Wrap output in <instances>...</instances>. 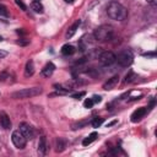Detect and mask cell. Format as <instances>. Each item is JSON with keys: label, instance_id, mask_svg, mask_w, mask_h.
<instances>
[{"label": "cell", "instance_id": "2e32d148", "mask_svg": "<svg viewBox=\"0 0 157 157\" xmlns=\"http://www.w3.org/2000/svg\"><path fill=\"white\" fill-rule=\"evenodd\" d=\"M80 25H81V21H80V20H77L75 23H74V25L70 27L69 31L66 32V38H68V39H69V38H71V37L76 33V31L79 30V26H80Z\"/></svg>", "mask_w": 157, "mask_h": 157}, {"label": "cell", "instance_id": "d4e9b609", "mask_svg": "<svg viewBox=\"0 0 157 157\" xmlns=\"http://www.w3.org/2000/svg\"><path fill=\"white\" fill-rule=\"evenodd\" d=\"M92 101H93V103H101V102H102V97L95 95L93 97H92Z\"/></svg>", "mask_w": 157, "mask_h": 157}, {"label": "cell", "instance_id": "7c38bea8", "mask_svg": "<svg viewBox=\"0 0 157 157\" xmlns=\"http://www.w3.org/2000/svg\"><path fill=\"white\" fill-rule=\"evenodd\" d=\"M54 70H55V65L53 63H48V64H45V66L42 69V75L45 77H49L53 75Z\"/></svg>", "mask_w": 157, "mask_h": 157}, {"label": "cell", "instance_id": "8992f818", "mask_svg": "<svg viewBox=\"0 0 157 157\" xmlns=\"http://www.w3.org/2000/svg\"><path fill=\"white\" fill-rule=\"evenodd\" d=\"M11 140H12L14 145L17 147V149H25L26 142H27V139L23 136V134H22L20 130H16V131L12 133Z\"/></svg>", "mask_w": 157, "mask_h": 157}, {"label": "cell", "instance_id": "44dd1931", "mask_svg": "<svg viewBox=\"0 0 157 157\" xmlns=\"http://www.w3.org/2000/svg\"><path fill=\"white\" fill-rule=\"evenodd\" d=\"M0 16L3 17H9V11L5 5H0Z\"/></svg>", "mask_w": 157, "mask_h": 157}, {"label": "cell", "instance_id": "ffe728a7", "mask_svg": "<svg viewBox=\"0 0 157 157\" xmlns=\"http://www.w3.org/2000/svg\"><path fill=\"white\" fill-rule=\"evenodd\" d=\"M103 122H104V119L103 118H101V117H97V118H95L93 119V120H92V126H93V128H99L101 125H102L103 124Z\"/></svg>", "mask_w": 157, "mask_h": 157}, {"label": "cell", "instance_id": "7a4b0ae2", "mask_svg": "<svg viewBox=\"0 0 157 157\" xmlns=\"http://www.w3.org/2000/svg\"><path fill=\"white\" fill-rule=\"evenodd\" d=\"M43 92L42 87H30V88H23L20 91H16L11 95L12 98L16 99H25V98H31V97H36L39 96Z\"/></svg>", "mask_w": 157, "mask_h": 157}, {"label": "cell", "instance_id": "9c48e42d", "mask_svg": "<svg viewBox=\"0 0 157 157\" xmlns=\"http://www.w3.org/2000/svg\"><path fill=\"white\" fill-rule=\"evenodd\" d=\"M146 112H147V110H146V108H145V107L137 108V109L135 110V112L131 114V117H130V118H131V122H133V123L139 122L141 118H144V115L146 114Z\"/></svg>", "mask_w": 157, "mask_h": 157}, {"label": "cell", "instance_id": "4fadbf2b", "mask_svg": "<svg viewBox=\"0 0 157 157\" xmlns=\"http://www.w3.org/2000/svg\"><path fill=\"white\" fill-rule=\"evenodd\" d=\"M34 74V64L32 60H28L26 63V68H25V76H32Z\"/></svg>", "mask_w": 157, "mask_h": 157}, {"label": "cell", "instance_id": "f1b7e54d", "mask_svg": "<svg viewBox=\"0 0 157 157\" xmlns=\"http://www.w3.org/2000/svg\"><path fill=\"white\" fill-rule=\"evenodd\" d=\"M144 57H151V58H155V53H145Z\"/></svg>", "mask_w": 157, "mask_h": 157}, {"label": "cell", "instance_id": "9a60e30c", "mask_svg": "<svg viewBox=\"0 0 157 157\" xmlns=\"http://www.w3.org/2000/svg\"><path fill=\"white\" fill-rule=\"evenodd\" d=\"M55 145H57V152H63L64 150H65V147L68 145L66 140L63 139V137H59V139H57V141H55Z\"/></svg>", "mask_w": 157, "mask_h": 157}, {"label": "cell", "instance_id": "d6a6232c", "mask_svg": "<svg viewBox=\"0 0 157 157\" xmlns=\"http://www.w3.org/2000/svg\"><path fill=\"white\" fill-rule=\"evenodd\" d=\"M0 41H3V37L1 36H0Z\"/></svg>", "mask_w": 157, "mask_h": 157}, {"label": "cell", "instance_id": "f546056e", "mask_svg": "<svg viewBox=\"0 0 157 157\" xmlns=\"http://www.w3.org/2000/svg\"><path fill=\"white\" fill-rule=\"evenodd\" d=\"M6 55H7V53H6V52L0 50V58H4V57H6Z\"/></svg>", "mask_w": 157, "mask_h": 157}, {"label": "cell", "instance_id": "4316f807", "mask_svg": "<svg viewBox=\"0 0 157 157\" xmlns=\"http://www.w3.org/2000/svg\"><path fill=\"white\" fill-rule=\"evenodd\" d=\"M30 43V41L27 39V41H18L17 42V44H20V45H26V44H28Z\"/></svg>", "mask_w": 157, "mask_h": 157}, {"label": "cell", "instance_id": "277c9868", "mask_svg": "<svg viewBox=\"0 0 157 157\" xmlns=\"http://www.w3.org/2000/svg\"><path fill=\"white\" fill-rule=\"evenodd\" d=\"M133 60H134V57H133L131 52H129V50H124L120 54H118V57H115V61H118L119 65L123 68L130 66L133 64Z\"/></svg>", "mask_w": 157, "mask_h": 157}, {"label": "cell", "instance_id": "cb8c5ba5", "mask_svg": "<svg viewBox=\"0 0 157 157\" xmlns=\"http://www.w3.org/2000/svg\"><path fill=\"white\" fill-rule=\"evenodd\" d=\"M86 95V92L85 91H82V92H79V93H75V95H72V98H75V99H79L81 97H84Z\"/></svg>", "mask_w": 157, "mask_h": 157}, {"label": "cell", "instance_id": "5b68a950", "mask_svg": "<svg viewBox=\"0 0 157 157\" xmlns=\"http://www.w3.org/2000/svg\"><path fill=\"white\" fill-rule=\"evenodd\" d=\"M98 59H99V63L102 64V65L109 66V65H112V64L115 63V54L112 53V52L106 50V52H102L99 54Z\"/></svg>", "mask_w": 157, "mask_h": 157}, {"label": "cell", "instance_id": "5bb4252c", "mask_svg": "<svg viewBox=\"0 0 157 157\" xmlns=\"http://www.w3.org/2000/svg\"><path fill=\"white\" fill-rule=\"evenodd\" d=\"M74 53H75V48H74V45H71V44H64L61 47V54L63 55L69 57V55H72Z\"/></svg>", "mask_w": 157, "mask_h": 157}, {"label": "cell", "instance_id": "ba28073f", "mask_svg": "<svg viewBox=\"0 0 157 157\" xmlns=\"http://www.w3.org/2000/svg\"><path fill=\"white\" fill-rule=\"evenodd\" d=\"M0 125H1L4 129H10L11 128V120L4 110H0Z\"/></svg>", "mask_w": 157, "mask_h": 157}, {"label": "cell", "instance_id": "603a6c76", "mask_svg": "<svg viewBox=\"0 0 157 157\" xmlns=\"http://www.w3.org/2000/svg\"><path fill=\"white\" fill-rule=\"evenodd\" d=\"M15 3H16V5H17L18 7H21L23 11H26V10H27V6L23 4V1H22V0H15Z\"/></svg>", "mask_w": 157, "mask_h": 157}, {"label": "cell", "instance_id": "484cf974", "mask_svg": "<svg viewBox=\"0 0 157 157\" xmlns=\"http://www.w3.org/2000/svg\"><path fill=\"white\" fill-rule=\"evenodd\" d=\"M88 122H81V123H77V124H75L74 125V129H80V128H82L84 125H86Z\"/></svg>", "mask_w": 157, "mask_h": 157}, {"label": "cell", "instance_id": "3957f363", "mask_svg": "<svg viewBox=\"0 0 157 157\" xmlns=\"http://www.w3.org/2000/svg\"><path fill=\"white\" fill-rule=\"evenodd\" d=\"M95 39L97 41H108L113 37V27L108 25H102L97 27L93 33Z\"/></svg>", "mask_w": 157, "mask_h": 157}, {"label": "cell", "instance_id": "ac0fdd59", "mask_svg": "<svg viewBox=\"0 0 157 157\" xmlns=\"http://www.w3.org/2000/svg\"><path fill=\"white\" fill-rule=\"evenodd\" d=\"M96 139H97V133H92L88 137H86V139L82 141V145H84V146H88V145H91L92 142H93Z\"/></svg>", "mask_w": 157, "mask_h": 157}, {"label": "cell", "instance_id": "e0dca14e", "mask_svg": "<svg viewBox=\"0 0 157 157\" xmlns=\"http://www.w3.org/2000/svg\"><path fill=\"white\" fill-rule=\"evenodd\" d=\"M31 9H32L34 12H38V14H42L43 12V5L39 1H32Z\"/></svg>", "mask_w": 157, "mask_h": 157}, {"label": "cell", "instance_id": "30bf717a", "mask_svg": "<svg viewBox=\"0 0 157 157\" xmlns=\"http://www.w3.org/2000/svg\"><path fill=\"white\" fill-rule=\"evenodd\" d=\"M118 82H119V76L118 75L108 79V81L103 85V90H112V88H114L118 85Z\"/></svg>", "mask_w": 157, "mask_h": 157}, {"label": "cell", "instance_id": "83f0119b", "mask_svg": "<svg viewBox=\"0 0 157 157\" xmlns=\"http://www.w3.org/2000/svg\"><path fill=\"white\" fill-rule=\"evenodd\" d=\"M146 1L149 3V4H151L152 6H156L157 5V0H146Z\"/></svg>", "mask_w": 157, "mask_h": 157}, {"label": "cell", "instance_id": "836d02e7", "mask_svg": "<svg viewBox=\"0 0 157 157\" xmlns=\"http://www.w3.org/2000/svg\"><path fill=\"white\" fill-rule=\"evenodd\" d=\"M33 1H39V0H33Z\"/></svg>", "mask_w": 157, "mask_h": 157}, {"label": "cell", "instance_id": "8fae6325", "mask_svg": "<svg viewBox=\"0 0 157 157\" xmlns=\"http://www.w3.org/2000/svg\"><path fill=\"white\" fill-rule=\"evenodd\" d=\"M47 152V137L41 136L39 137V142H38V153L41 156H44Z\"/></svg>", "mask_w": 157, "mask_h": 157}, {"label": "cell", "instance_id": "6da1fadb", "mask_svg": "<svg viewBox=\"0 0 157 157\" xmlns=\"http://www.w3.org/2000/svg\"><path fill=\"white\" fill-rule=\"evenodd\" d=\"M107 14L108 16L115 21H123L128 17V10L124 5L118 1H110L107 6Z\"/></svg>", "mask_w": 157, "mask_h": 157}, {"label": "cell", "instance_id": "4dcf8cb0", "mask_svg": "<svg viewBox=\"0 0 157 157\" xmlns=\"http://www.w3.org/2000/svg\"><path fill=\"white\" fill-rule=\"evenodd\" d=\"M114 124H117V120H113V122H110V123H108V124H107V128H109V126H112V125H114Z\"/></svg>", "mask_w": 157, "mask_h": 157}, {"label": "cell", "instance_id": "52a82bcc", "mask_svg": "<svg viewBox=\"0 0 157 157\" xmlns=\"http://www.w3.org/2000/svg\"><path fill=\"white\" fill-rule=\"evenodd\" d=\"M20 131L23 134V136L26 137V139H33V137H34L33 128L30 124H27V123H21L20 124Z\"/></svg>", "mask_w": 157, "mask_h": 157}, {"label": "cell", "instance_id": "d6986e66", "mask_svg": "<svg viewBox=\"0 0 157 157\" xmlns=\"http://www.w3.org/2000/svg\"><path fill=\"white\" fill-rule=\"evenodd\" d=\"M135 79H137L136 74L133 72V71H129V74H126V75H125L124 82H125V84H128V82H133V81H135Z\"/></svg>", "mask_w": 157, "mask_h": 157}, {"label": "cell", "instance_id": "7402d4cb", "mask_svg": "<svg viewBox=\"0 0 157 157\" xmlns=\"http://www.w3.org/2000/svg\"><path fill=\"white\" fill-rule=\"evenodd\" d=\"M93 101H92V98H86L85 102H84V107L85 108H92V106H93Z\"/></svg>", "mask_w": 157, "mask_h": 157}, {"label": "cell", "instance_id": "1f68e13d", "mask_svg": "<svg viewBox=\"0 0 157 157\" xmlns=\"http://www.w3.org/2000/svg\"><path fill=\"white\" fill-rule=\"evenodd\" d=\"M65 3H68V4H72V3H74V0H65Z\"/></svg>", "mask_w": 157, "mask_h": 157}]
</instances>
